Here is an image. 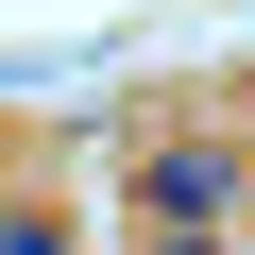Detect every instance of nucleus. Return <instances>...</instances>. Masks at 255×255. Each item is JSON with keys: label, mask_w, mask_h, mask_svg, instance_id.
<instances>
[{"label": "nucleus", "mask_w": 255, "mask_h": 255, "mask_svg": "<svg viewBox=\"0 0 255 255\" xmlns=\"http://www.w3.org/2000/svg\"><path fill=\"white\" fill-rule=\"evenodd\" d=\"M136 204H153L170 238H204V221L238 204V153H221V136H170V153H136Z\"/></svg>", "instance_id": "nucleus-1"}, {"label": "nucleus", "mask_w": 255, "mask_h": 255, "mask_svg": "<svg viewBox=\"0 0 255 255\" xmlns=\"http://www.w3.org/2000/svg\"><path fill=\"white\" fill-rule=\"evenodd\" d=\"M0 255H68V204H0Z\"/></svg>", "instance_id": "nucleus-2"}, {"label": "nucleus", "mask_w": 255, "mask_h": 255, "mask_svg": "<svg viewBox=\"0 0 255 255\" xmlns=\"http://www.w3.org/2000/svg\"><path fill=\"white\" fill-rule=\"evenodd\" d=\"M170 255H204V238H170Z\"/></svg>", "instance_id": "nucleus-3"}]
</instances>
